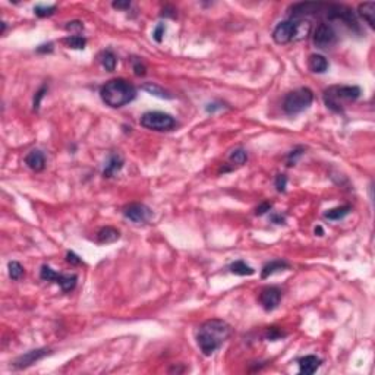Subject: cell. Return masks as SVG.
<instances>
[{"instance_id":"cell-8","label":"cell","mask_w":375,"mask_h":375,"mask_svg":"<svg viewBox=\"0 0 375 375\" xmlns=\"http://www.w3.org/2000/svg\"><path fill=\"white\" fill-rule=\"evenodd\" d=\"M312 41L318 49H330L337 41V33L333 28V25L327 22H321L314 31Z\"/></svg>"},{"instance_id":"cell-40","label":"cell","mask_w":375,"mask_h":375,"mask_svg":"<svg viewBox=\"0 0 375 375\" xmlns=\"http://www.w3.org/2000/svg\"><path fill=\"white\" fill-rule=\"evenodd\" d=\"M53 50V44H44V46H40L38 49H37V52L38 53H44V52H52Z\"/></svg>"},{"instance_id":"cell-5","label":"cell","mask_w":375,"mask_h":375,"mask_svg":"<svg viewBox=\"0 0 375 375\" xmlns=\"http://www.w3.org/2000/svg\"><path fill=\"white\" fill-rule=\"evenodd\" d=\"M139 123L145 129L158 131V132L171 131L177 125L173 116H170L167 113H163V112H148V113H144L141 120H139Z\"/></svg>"},{"instance_id":"cell-41","label":"cell","mask_w":375,"mask_h":375,"mask_svg":"<svg viewBox=\"0 0 375 375\" xmlns=\"http://www.w3.org/2000/svg\"><path fill=\"white\" fill-rule=\"evenodd\" d=\"M315 235H318V236H322V235H324V230H322V227H321V226L315 227Z\"/></svg>"},{"instance_id":"cell-27","label":"cell","mask_w":375,"mask_h":375,"mask_svg":"<svg viewBox=\"0 0 375 375\" xmlns=\"http://www.w3.org/2000/svg\"><path fill=\"white\" fill-rule=\"evenodd\" d=\"M230 161L238 164V166H242V164H245L248 161V152L244 148H236L230 154Z\"/></svg>"},{"instance_id":"cell-19","label":"cell","mask_w":375,"mask_h":375,"mask_svg":"<svg viewBox=\"0 0 375 375\" xmlns=\"http://www.w3.org/2000/svg\"><path fill=\"white\" fill-rule=\"evenodd\" d=\"M308 66L315 74H324L328 69V60L322 55H311L308 60Z\"/></svg>"},{"instance_id":"cell-21","label":"cell","mask_w":375,"mask_h":375,"mask_svg":"<svg viewBox=\"0 0 375 375\" xmlns=\"http://www.w3.org/2000/svg\"><path fill=\"white\" fill-rule=\"evenodd\" d=\"M100 62H101V65H103V68H104L106 71L113 72V71L116 69V65H117V57H116V55H114L110 49H107V50L101 52V55H100Z\"/></svg>"},{"instance_id":"cell-22","label":"cell","mask_w":375,"mask_h":375,"mask_svg":"<svg viewBox=\"0 0 375 375\" xmlns=\"http://www.w3.org/2000/svg\"><path fill=\"white\" fill-rule=\"evenodd\" d=\"M230 273L236 274V276H252L255 273V270L252 267H249L245 261L239 260V261H235L233 264H230L229 267Z\"/></svg>"},{"instance_id":"cell-38","label":"cell","mask_w":375,"mask_h":375,"mask_svg":"<svg viewBox=\"0 0 375 375\" xmlns=\"http://www.w3.org/2000/svg\"><path fill=\"white\" fill-rule=\"evenodd\" d=\"M66 30H82V22L79 21H72V22H68L66 25Z\"/></svg>"},{"instance_id":"cell-13","label":"cell","mask_w":375,"mask_h":375,"mask_svg":"<svg viewBox=\"0 0 375 375\" xmlns=\"http://www.w3.org/2000/svg\"><path fill=\"white\" fill-rule=\"evenodd\" d=\"M49 349H36V350H30L24 355H21L15 362H14V366L18 368V369H22V368H27L33 363H36L37 360L43 359L44 356L49 355Z\"/></svg>"},{"instance_id":"cell-14","label":"cell","mask_w":375,"mask_h":375,"mask_svg":"<svg viewBox=\"0 0 375 375\" xmlns=\"http://www.w3.org/2000/svg\"><path fill=\"white\" fill-rule=\"evenodd\" d=\"M25 164H27L31 170H34V171H41V170H44V167H46V155H44V152L40 151V150H33V151H30L28 155L25 157Z\"/></svg>"},{"instance_id":"cell-30","label":"cell","mask_w":375,"mask_h":375,"mask_svg":"<svg viewBox=\"0 0 375 375\" xmlns=\"http://www.w3.org/2000/svg\"><path fill=\"white\" fill-rule=\"evenodd\" d=\"M46 93H47V87H46V85H43V87H41V88H40V90L36 93V95H34V100H33V107H34V110H36V112L40 109L41 100L44 98Z\"/></svg>"},{"instance_id":"cell-7","label":"cell","mask_w":375,"mask_h":375,"mask_svg":"<svg viewBox=\"0 0 375 375\" xmlns=\"http://www.w3.org/2000/svg\"><path fill=\"white\" fill-rule=\"evenodd\" d=\"M40 277L44 281H53L62 287L63 292H71L75 289L78 277L75 274H59L55 270H52L49 265H43L40 271Z\"/></svg>"},{"instance_id":"cell-33","label":"cell","mask_w":375,"mask_h":375,"mask_svg":"<svg viewBox=\"0 0 375 375\" xmlns=\"http://www.w3.org/2000/svg\"><path fill=\"white\" fill-rule=\"evenodd\" d=\"M164 33H166V27H164V24H158L157 27H155V30H154V40L157 41V43H161L163 41V36H164Z\"/></svg>"},{"instance_id":"cell-17","label":"cell","mask_w":375,"mask_h":375,"mask_svg":"<svg viewBox=\"0 0 375 375\" xmlns=\"http://www.w3.org/2000/svg\"><path fill=\"white\" fill-rule=\"evenodd\" d=\"M120 238V232L112 226H107V227H103L98 230L97 233V241L100 244H113L116 242L117 239Z\"/></svg>"},{"instance_id":"cell-31","label":"cell","mask_w":375,"mask_h":375,"mask_svg":"<svg viewBox=\"0 0 375 375\" xmlns=\"http://www.w3.org/2000/svg\"><path fill=\"white\" fill-rule=\"evenodd\" d=\"M303 152H305V148H303V147H298V148H295L293 151H290V154L287 155V166H293V164L298 161V158H299L300 155H303Z\"/></svg>"},{"instance_id":"cell-9","label":"cell","mask_w":375,"mask_h":375,"mask_svg":"<svg viewBox=\"0 0 375 375\" xmlns=\"http://www.w3.org/2000/svg\"><path fill=\"white\" fill-rule=\"evenodd\" d=\"M296 31H298V22L295 19L280 22L273 31V40L277 44H287L292 40H296Z\"/></svg>"},{"instance_id":"cell-24","label":"cell","mask_w":375,"mask_h":375,"mask_svg":"<svg viewBox=\"0 0 375 375\" xmlns=\"http://www.w3.org/2000/svg\"><path fill=\"white\" fill-rule=\"evenodd\" d=\"M350 211H352V207H350V206H341V207H336V208L328 210V211L324 214V217L328 219V220H334V222H336V220L344 219Z\"/></svg>"},{"instance_id":"cell-32","label":"cell","mask_w":375,"mask_h":375,"mask_svg":"<svg viewBox=\"0 0 375 375\" xmlns=\"http://www.w3.org/2000/svg\"><path fill=\"white\" fill-rule=\"evenodd\" d=\"M286 186H287V176L286 174H279L276 177V189L279 192H286Z\"/></svg>"},{"instance_id":"cell-11","label":"cell","mask_w":375,"mask_h":375,"mask_svg":"<svg viewBox=\"0 0 375 375\" xmlns=\"http://www.w3.org/2000/svg\"><path fill=\"white\" fill-rule=\"evenodd\" d=\"M281 299V290L276 286L264 287L260 293V303L265 311H273L279 306Z\"/></svg>"},{"instance_id":"cell-15","label":"cell","mask_w":375,"mask_h":375,"mask_svg":"<svg viewBox=\"0 0 375 375\" xmlns=\"http://www.w3.org/2000/svg\"><path fill=\"white\" fill-rule=\"evenodd\" d=\"M299 363V374H305V375H311L314 374L319 365H321V359L317 357L315 355H308V356H303L298 360Z\"/></svg>"},{"instance_id":"cell-23","label":"cell","mask_w":375,"mask_h":375,"mask_svg":"<svg viewBox=\"0 0 375 375\" xmlns=\"http://www.w3.org/2000/svg\"><path fill=\"white\" fill-rule=\"evenodd\" d=\"M142 90H144V91H147V93H148V94H151V95L158 97V98H166V100L173 98V95H171L170 93H167L166 90H163L161 87H158L157 84H152V82H147V84H144V85H142Z\"/></svg>"},{"instance_id":"cell-4","label":"cell","mask_w":375,"mask_h":375,"mask_svg":"<svg viewBox=\"0 0 375 375\" xmlns=\"http://www.w3.org/2000/svg\"><path fill=\"white\" fill-rule=\"evenodd\" d=\"M312 100H314V93L309 88L302 87V88L293 90L284 97L283 110L290 116L299 114L312 104Z\"/></svg>"},{"instance_id":"cell-35","label":"cell","mask_w":375,"mask_h":375,"mask_svg":"<svg viewBox=\"0 0 375 375\" xmlns=\"http://www.w3.org/2000/svg\"><path fill=\"white\" fill-rule=\"evenodd\" d=\"M133 71H135V75L136 76H144L147 72V68L141 63V60H135V63H133Z\"/></svg>"},{"instance_id":"cell-26","label":"cell","mask_w":375,"mask_h":375,"mask_svg":"<svg viewBox=\"0 0 375 375\" xmlns=\"http://www.w3.org/2000/svg\"><path fill=\"white\" fill-rule=\"evenodd\" d=\"M8 268H9V277L12 280H21L24 277V274H25L24 267L18 261H11L8 264Z\"/></svg>"},{"instance_id":"cell-12","label":"cell","mask_w":375,"mask_h":375,"mask_svg":"<svg viewBox=\"0 0 375 375\" xmlns=\"http://www.w3.org/2000/svg\"><path fill=\"white\" fill-rule=\"evenodd\" d=\"M325 5L322 3H298L295 6L290 8V18L292 19H303L306 15H315V14H321L324 12Z\"/></svg>"},{"instance_id":"cell-20","label":"cell","mask_w":375,"mask_h":375,"mask_svg":"<svg viewBox=\"0 0 375 375\" xmlns=\"http://www.w3.org/2000/svg\"><path fill=\"white\" fill-rule=\"evenodd\" d=\"M359 15L366 21V24L374 28V24H375V19H374V15H375V3L374 2H366V3H362L359 5Z\"/></svg>"},{"instance_id":"cell-16","label":"cell","mask_w":375,"mask_h":375,"mask_svg":"<svg viewBox=\"0 0 375 375\" xmlns=\"http://www.w3.org/2000/svg\"><path fill=\"white\" fill-rule=\"evenodd\" d=\"M123 167V158L119 154H112L104 166L103 176L104 177H113L116 173H119Z\"/></svg>"},{"instance_id":"cell-2","label":"cell","mask_w":375,"mask_h":375,"mask_svg":"<svg viewBox=\"0 0 375 375\" xmlns=\"http://www.w3.org/2000/svg\"><path fill=\"white\" fill-rule=\"evenodd\" d=\"M100 97L110 107H123L136 98V88L129 81L117 78L106 82L101 87Z\"/></svg>"},{"instance_id":"cell-1","label":"cell","mask_w":375,"mask_h":375,"mask_svg":"<svg viewBox=\"0 0 375 375\" xmlns=\"http://www.w3.org/2000/svg\"><path fill=\"white\" fill-rule=\"evenodd\" d=\"M232 333L230 325L223 319H208L203 322L197 333V343L206 356L213 355L223 343L229 338Z\"/></svg>"},{"instance_id":"cell-34","label":"cell","mask_w":375,"mask_h":375,"mask_svg":"<svg viewBox=\"0 0 375 375\" xmlns=\"http://www.w3.org/2000/svg\"><path fill=\"white\" fill-rule=\"evenodd\" d=\"M66 261H68L69 264H72V265H81V262H82V260H81L75 252H72V251H68V252H66Z\"/></svg>"},{"instance_id":"cell-25","label":"cell","mask_w":375,"mask_h":375,"mask_svg":"<svg viewBox=\"0 0 375 375\" xmlns=\"http://www.w3.org/2000/svg\"><path fill=\"white\" fill-rule=\"evenodd\" d=\"M63 43L69 47V49H76V50H82L87 46V40L82 36H69L63 40Z\"/></svg>"},{"instance_id":"cell-37","label":"cell","mask_w":375,"mask_h":375,"mask_svg":"<svg viewBox=\"0 0 375 375\" xmlns=\"http://www.w3.org/2000/svg\"><path fill=\"white\" fill-rule=\"evenodd\" d=\"M113 8L114 9H122V11H126V9H129L131 8V2H113Z\"/></svg>"},{"instance_id":"cell-39","label":"cell","mask_w":375,"mask_h":375,"mask_svg":"<svg viewBox=\"0 0 375 375\" xmlns=\"http://www.w3.org/2000/svg\"><path fill=\"white\" fill-rule=\"evenodd\" d=\"M271 222L276 225H283L284 223V217L280 214H271Z\"/></svg>"},{"instance_id":"cell-28","label":"cell","mask_w":375,"mask_h":375,"mask_svg":"<svg viewBox=\"0 0 375 375\" xmlns=\"http://www.w3.org/2000/svg\"><path fill=\"white\" fill-rule=\"evenodd\" d=\"M56 11V6H43V5H37L34 8V14L40 18H44V17H50L53 15Z\"/></svg>"},{"instance_id":"cell-36","label":"cell","mask_w":375,"mask_h":375,"mask_svg":"<svg viewBox=\"0 0 375 375\" xmlns=\"http://www.w3.org/2000/svg\"><path fill=\"white\" fill-rule=\"evenodd\" d=\"M271 210V203H262L257 210H255V214L257 216H262V214H265L267 211H270Z\"/></svg>"},{"instance_id":"cell-29","label":"cell","mask_w":375,"mask_h":375,"mask_svg":"<svg viewBox=\"0 0 375 375\" xmlns=\"http://www.w3.org/2000/svg\"><path fill=\"white\" fill-rule=\"evenodd\" d=\"M286 334L280 330V328H277V327H270V328H267V334H265V337H267V340H270V341H276V340H279V338H281V337H284Z\"/></svg>"},{"instance_id":"cell-18","label":"cell","mask_w":375,"mask_h":375,"mask_svg":"<svg viewBox=\"0 0 375 375\" xmlns=\"http://www.w3.org/2000/svg\"><path fill=\"white\" fill-rule=\"evenodd\" d=\"M289 268V264L283 260H274V261H270L268 264L264 265L262 271H261V277L262 279H267L270 276H273L274 273H279V271H284Z\"/></svg>"},{"instance_id":"cell-10","label":"cell","mask_w":375,"mask_h":375,"mask_svg":"<svg viewBox=\"0 0 375 375\" xmlns=\"http://www.w3.org/2000/svg\"><path fill=\"white\" fill-rule=\"evenodd\" d=\"M123 216L128 220L136 225H141V223H147L151 219L152 211L144 204H129L123 208Z\"/></svg>"},{"instance_id":"cell-3","label":"cell","mask_w":375,"mask_h":375,"mask_svg":"<svg viewBox=\"0 0 375 375\" xmlns=\"http://www.w3.org/2000/svg\"><path fill=\"white\" fill-rule=\"evenodd\" d=\"M360 94L362 90L356 85H333L324 91V103L330 110L341 113L344 107L356 101Z\"/></svg>"},{"instance_id":"cell-6","label":"cell","mask_w":375,"mask_h":375,"mask_svg":"<svg viewBox=\"0 0 375 375\" xmlns=\"http://www.w3.org/2000/svg\"><path fill=\"white\" fill-rule=\"evenodd\" d=\"M324 14L330 21H341L349 28L356 30V31L359 30V25H357L353 11L344 5H325Z\"/></svg>"}]
</instances>
